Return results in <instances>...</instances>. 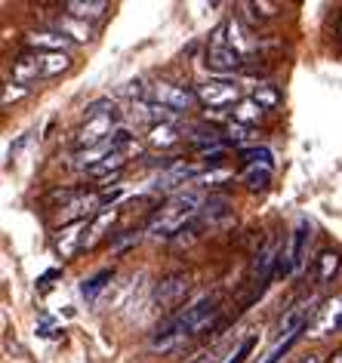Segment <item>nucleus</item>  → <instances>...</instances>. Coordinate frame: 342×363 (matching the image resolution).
<instances>
[{
  "label": "nucleus",
  "mask_w": 342,
  "mask_h": 363,
  "mask_svg": "<svg viewBox=\"0 0 342 363\" xmlns=\"http://www.w3.org/2000/svg\"><path fill=\"white\" fill-rule=\"evenodd\" d=\"M204 203H206V201H204V194L197 191V188H188V191L173 194V197H170V201L155 213V219L148 222V234H151V238H167V240H173L176 234L182 231L185 225L204 210Z\"/></svg>",
  "instance_id": "nucleus-1"
},
{
  "label": "nucleus",
  "mask_w": 342,
  "mask_h": 363,
  "mask_svg": "<svg viewBox=\"0 0 342 363\" xmlns=\"http://www.w3.org/2000/svg\"><path fill=\"white\" fill-rule=\"evenodd\" d=\"M309 240H311V222L302 219L290 234V243L277 252V268L275 277H290L296 271H302L305 265V252H309Z\"/></svg>",
  "instance_id": "nucleus-2"
},
{
  "label": "nucleus",
  "mask_w": 342,
  "mask_h": 363,
  "mask_svg": "<svg viewBox=\"0 0 342 363\" xmlns=\"http://www.w3.org/2000/svg\"><path fill=\"white\" fill-rule=\"evenodd\" d=\"M206 68L216 71V74H231V71L241 68V52L231 50L228 34H225V22L216 25L210 40H206Z\"/></svg>",
  "instance_id": "nucleus-3"
},
{
  "label": "nucleus",
  "mask_w": 342,
  "mask_h": 363,
  "mask_svg": "<svg viewBox=\"0 0 342 363\" xmlns=\"http://www.w3.org/2000/svg\"><path fill=\"white\" fill-rule=\"evenodd\" d=\"M216 317H219V298H216V296H204V298H197L194 305H188L179 314H173V320L182 326L188 335H197V333L210 330Z\"/></svg>",
  "instance_id": "nucleus-4"
},
{
  "label": "nucleus",
  "mask_w": 342,
  "mask_h": 363,
  "mask_svg": "<svg viewBox=\"0 0 342 363\" xmlns=\"http://www.w3.org/2000/svg\"><path fill=\"white\" fill-rule=\"evenodd\" d=\"M118 111L114 114H102V117H87V123L77 130V148H96V145H105L118 133Z\"/></svg>",
  "instance_id": "nucleus-5"
},
{
  "label": "nucleus",
  "mask_w": 342,
  "mask_h": 363,
  "mask_svg": "<svg viewBox=\"0 0 342 363\" xmlns=\"http://www.w3.org/2000/svg\"><path fill=\"white\" fill-rule=\"evenodd\" d=\"M197 102H204L206 108H228V105H238L241 102V86L231 84V80H206L194 89Z\"/></svg>",
  "instance_id": "nucleus-6"
},
{
  "label": "nucleus",
  "mask_w": 342,
  "mask_h": 363,
  "mask_svg": "<svg viewBox=\"0 0 342 363\" xmlns=\"http://www.w3.org/2000/svg\"><path fill=\"white\" fill-rule=\"evenodd\" d=\"M342 326V296H333L327 302H321V308H314L311 320L305 323L309 335H330L333 330Z\"/></svg>",
  "instance_id": "nucleus-7"
},
{
  "label": "nucleus",
  "mask_w": 342,
  "mask_h": 363,
  "mask_svg": "<svg viewBox=\"0 0 342 363\" xmlns=\"http://www.w3.org/2000/svg\"><path fill=\"white\" fill-rule=\"evenodd\" d=\"M194 93L188 86H179V84H155L148 89V102H158V105H164L170 108V111H188V108L194 105Z\"/></svg>",
  "instance_id": "nucleus-8"
},
{
  "label": "nucleus",
  "mask_w": 342,
  "mask_h": 363,
  "mask_svg": "<svg viewBox=\"0 0 342 363\" xmlns=\"http://www.w3.org/2000/svg\"><path fill=\"white\" fill-rule=\"evenodd\" d=\"M197 176H201V172H197V167H192V163L170 160L167 167L155 176V182H151V191H173V188H182L188 179H197Z\"/></svg>",
  "instance_id": "nucleus-9"
},
{
  "label": "nucleus",
  "mask_w": 342,
  "mask_h": 363,
  "mask_svg": "<svg viewBox=\"0 0 342 363\" xmlns=\"http://www.w3.org/2000/svg\"><path fill=\"white\" fill-rule=\"evenodd\" d=\"M185 293H188V277L185 274H170V277H164L155 286V293H151V302H155L160 311H170V308H176L179 302H182Z\"/></svg>",
  "instance_id": "nucleus-10"
},
{
  "label": "nucleus",
  "mask_w": 342,
  "mask_h": 363,
  "mask_svg": "<svg viewBox=\"0 0 342 363\" xmlns=\"http://www.w3.org/2000/svg\"><path fill=\"white\" fill-rule=\"evenodd\" d=\"M277 252H281V250L268 247V250H263V252L256 256L253 268H250V284H253V293H250V298H256V296L265 293L268 280L275 277V268H277Z\"/></svg>",
  "instance_id": "nucleus-11"
},
{
  "label": "nucleus",
  "mask_w": 342,
  "mask_h": 363,
  "mask_svg": "<svg viewBox=\"0 0 342 363\" xmlns=\"http://www.w3.org/2000/svg\"><path fill=\"white\" fill-rule=\"evenodd\" d=\"M309 311H311V305H309V302L293 305L290 311H287L281 320H277V326H275V339H277V342H284V339H290V335L302 333V330H305V323H309Z\"/></svg>",
  "instance_id": "nucleus-12"
},
{
  "label": "nucleus",
  "mask_w": 342,
  "mask_h": 363,
  "mask_svg": "<svg viewBox=\"0 0 342 363\" xmlns=\"http://www.w3.org/2000/svg\"><path fill=\"white\" fill-rule=\"evenodd\" d=\"M84 234H87V222H77V225H65V228H59V234H56V252H59V259H75V252L84 250Z\"/></svg>",
  "instance_id": "nucleus-13"
},
{
  "label": "nucleus",
  "mask_w": 342,
  "mask_h": 363,
  "mask_svg": "<svg viewBox=\"0 0 342 363\" xmlns=\"http://www.w3.org/2000/svg\"><path fill=\"white\" fill-rule=\"evenodd\" d=\"M114 219H118V210H114V206H111V210H108V206H105V210L99 213V216H93V219L87 222V234H84V250H93L96 243L102 240L108 231H111Z\"/></svg>",
  "instance_id": "nucleus-14"
},
{
  "label": "nucleus",
  "mask_w": 342,
  "mask_h": 363,
  "mask_svg": "<svg viewBox=\"0 0 342 363\" xmlns=\"http://www.w3.org/2000/svg\"><path fill=\"white\" fill-rule=\"evenodd\" d=\"M53 31L62 34V38H68L71 43H87V40H93V34H96L87 22L75 19V16H62V19H56L53 22Z\"/></svg>",
  "instance_id": "nucleus-15"
},
{
  "label": "nucleus",
  "mask_w": 342,
  "mask_h": 363,
  "mask_svg": "<svg viewBox=\"0 0 342 363\" xmlns=\"http://www.w3.org/2000/svg\"><path fill=\"white\" fill-rule=\"evenodd\" d=\"M25 43L34 50V52H65L68 47H71V40L68 38H62V34H56V31H34V34H28L25 38Z\"/></svg>",
  "instance_id": "nucleus-16"
},
{
  "label": "nucleus",
  "mask_w": 342,
  "mask_h": 363,
  "mask_svg": "<svg viewBox=\"0 0 342 363\" xmlns=\"http://www.w3.org/2000/svg\"><path fill=\"white\" fill-rule=\"evenodd\" d=\"M43 77V65H40V52H28V56H19L13 62V80L22 86H28L31 80Z\"/></svg>",
  "instance_id": "nucleus-17"
},
{
  "label": "nucleus",
  "mask_w": 342,
  "mask_h": 363,
  "mask_svg": "<svg viewBox=\"0 0 342 363\" xmlns=\"http://www.w3.org/2000/svg\"><path fill=\"white\" fill-rule=\"evenodd\" d=\"M65 10H68V16L87 22V19H99V16H105L108 4H105V0H68Z\"/></svg>",
  "instance_id": "nucleus-18"
},
{
  "label": "nucleus",
  "mask_w": 342,
  "mask_h": 363,
  "mask_svg": "<svg viewBox=\"0 0 342 363\" xmlns=\"http://www.w3.org/2000/svg\"><path fill=\"white\" fill-rule=\"evenodd\" d=\"M225 34H228V43H231V50H238L241 56H244V52H250V50L256 47V43L247 38V31L241 28V22H238V19H228V22H225Z\"/></svg>",
  "instance_id": "nucleus-19"
},
{
  "label": "nucleus",
  "mask_w": 342,
  "mask_h": 363,
  "mask_svg": "<svg viewBox=\"0 0 342 363\" xmlns=\"http://www.w3.org/2000/svg\"><path fill=\"white\" fill-rule=\"evenodd\" d=\"M148 142L155 145V148H173L179 142V130L173 123H158L148 130Z\"/></svg>",
  "instance_id": "nucleus-20"
},
{
  "label": "nucleus",
  "mask_w": 342,
  "mask_h": 363,
  "mask_svg": "<svg viewBox=\"0 0 342 363\" xmlns=\"http://www.w3.org/2000/svg\"><path fill=\"white\" fill-rule=\"evenodd\" d=\"M40 65H43V77H56V74H65L71 68V56L68 52H43Z\"/></svg>",
  "instance_id": "nucleus-21"
},
{
  "label": "nucleus",
  "mask_w": 342,
  "mask_h": 363,
  "mask_svg": "<svg viewBox=\"0 0 342 363\" xmlns=\"http://www.w3.org/2000/svg\"><path fill=\"white\" fill-rule=\"evenodd\" d=\"M263 114H265V108L256 102V99H250V102H238L235 105V123H256V121H263Z\"/></svg>",
  "instance_id": "nucleus-22"
},
{
  "label": "nucleus",
  "mask_w": 342,
  "mask_h": 363,
  "mask_svg": "<svg viewBox=\"0 0 342 363\" xmlns=\"http://www.w3.org/2000/svg\"><path fill=\"white\" fill-rule=\"evenodd\" d=\"M111 277H114L111 271H99L96 277H89V280H84V284H80V296H84L87 302H96V296L108 286V280H111Z\"/></svg>",
  "instance_id": "nucleus-23"
},
{
  "label": "nucleus",
  "mask_w": 342,
  "mask_h": 363,
  "mask_svg": "<svg viewBox=\"0 0 342 363\" xmlns=\"http://www.w3.org/2000/svg\"><path fill=\"white\" fill-rule=\"evenodd\" d=\"M339 252H333V250H327V252H321L318 256V280H324V284H327V280H333V274H336L339 271Z\"/></svg>",
  "instance_id": "nucleus-24"
},
{
  "label": "nucleus",
  "mask_w": 342,
  "mask_h": 363,
  "mask_svg": "<svg viewBox=\"0 0 342 363\" xmlns=\"http://www.w3.org/2000/svg\"><path fill=\"white\" fill-rule=\"evenodd\" d=\"M244 182H247V188H253V191H263L268 182H272V167H247Z\"/></svg>",
  "instance_id": "nucleus-25"
},
{
  "label": "nucleus",
  "mask_w": 342,
  "mask_h": 363,
  "mask_svg": "<svg viewBox=\"0 0 342 363\" xmlns=\"http://www.w3.org/2000/svg\"><path fill=\"white\" fill-rule=\"evenodd\" d=\"M241 157L247 160V167H272L275 154L268 148H244L241 151Z\"/></svg>",
  "instance_id": "nucleus-26"
},
{
  "label": "nucleus",
  "mask_w": 342,
  "mask_h": 363,
  "mask_svg": "<svg viewBox=\"0 0 342 363\" xmlns=\"http://www.w3.org/2000/svg\"><path fill=\"white\" fill-rule=\"evenodd\" d=\"M253 348H256V335H250V339H244V342H241L238 348L231 351V354H228V357H225L222 363H244V360L250 357V351H253Z\"/></svg>",
  "instance_id": "nucleus-27"
},
{
  "label": "nucleus",
  "mask_w": 342,
  "mask_h": 363,
  "mask_svg": "<svg viewBox=\"0 0 342 363\" xmlns=\"http://www.w3.org/2000/svg\"><path fill=\"white\" fill-rule=\"evenodd\" d=\"M253 99H256V102L263 105V108H275L277 102H281V96H277L275 86H259L256 93H253Z\"/></svg>",
  "instance_id": "nucleus-28"
},
{
  "label": "nucleus",
  "mask_w": 342,
  "mask_h": 363,
  "mask_svg": "<svg viewBox=\"0 0 342 363\" xmlns=\"http://www.w3.org/2000/svg\"><path fill=\"white\" fill-rule=\"evenodd\" d=\"M302 333H305V330H302ZM302 333H296V335H290V339L277 342V345H275V351H272V354H268V357H265L263 363H277V360H281V357H284V354H287V351H290V348H293V345H296V339H299V335H302Z\"/></svg>",
  "instance_id": "nucleus-29"
},
{
  "label": "nucleus",
  "mask_w": 342,
  "mask_h": 363,
  "mask_svg": "<svg viewBox=\"0 0 342 363\" xmlns=\"http://www.w3.org/2000/svg\"><path fill=\"white\" fill-rule=\"evenodd\" d=\"M25 93H28V86H22V84H16L13 80V84L4 86V99H0V102H4V108H10V102H19Z\"/></svg>",
  "instance_id": "nucleus-30"
},
{
  "label": "nucleus",
  "mask_w": 342,
  "mask_h": 363,
  "mask_svg": "<svg viewBox=\"0 0 342 363\" xmlns=\"http://www.w3.org/2000/svg\"><path fill=\"white\" fill-rule=\"evenodd\" d=\"M102 114H114L111 99H96V102L87 105V117H102Z\"/></svg>",
  "instance_id": "nucleus-31"
},
{
  "label": "nucleus",
  "mask_w": 342,
  "mask_h": 363,
  "mask_svg": "<svg viewBox=\"0 0 342 363\" xmlns=\"http://www.w3.org/2000/svg\"><path fill=\"white\" fill-rule=\"evenodd\" d=\"M133 243H139V231H123V234H118V238L111 240V250L123 252V250H130Z\"/></svg>",
  "instance_id": "nucleus-32"
},
{
  "label": "nucleus",
  "mask_w": 342,
  "mask_h": 363,
  "mask_svg": "<svg viewBox=\"0 0 342 363\" xmlns=\"http://www.w3.org/2000/svg\"><path fill=\"white\" fill-rule=\"evenodd\" d=\"M225 179H231L228 169H213V172H201L194 182L197 185H216V182H225Z\"/></svg>",
  "instance_id": "nucleus-33"
},
{
  "label": "nucleus",
  "mask_w": 342,
  "mask_h": 363,
  "mask_svg": "<svg viewBox=\"0 0 342 363\" xmlns=\"http://www.w3.org/2000/svg\"><path fill=\"white\" fill-rule=\"evenodd\" d=\"M228 135L235 142H247L250 135H253V130H250V126H244V123H228Z\"/></svg>",
  "instance_id": "nucleus-34"
},
{
  "label": "nucleus",
  "mask_w": 342,
  "mask_h": 363,
  "mask_svg": "<svg viewBox=\"0 0 342 363\" xmlns=\"http://www.w3.org/2000/svg\"><path fill=\"white\" fill-rule=\"evenodd\" d=\"M59 277V271H47V274H43L40 280H38V289H40V293H43V289H50L53 286V280H56Z\"/></svg>",
  "instance_id": "nucleus-35"
},
{
  "label": "nucleus",
  "mask_w": 342,
  "mask_h": 363,
  "mask_svg": "<svg viewBox=\"0 0 342 363\" xmlns=\"http://www.w3.org/2000/svg\"><path fill=\"white\" fill-rule=\"evenodd\" d=\"M121 96H142V84L136 80V84H127V86H121Z\"/></svg>",
  "instance_id": "nucleus-36"
},
{
  "label": "nucleus",
  "mask_w": 342,
  "mask_h": 363,
  "mask_svg": "<svg viewBox=\"0 0 342 363\" xmlns=\"http://www.w3.org/2000/svg\"><path fill=\"white\" fill-rule=\"evenodd\" d=\"M299 363H321V360H318V357H314V354H305V357H302Z\"/></svg>",
  "instance_id": "nucleus-37"
},
{
  "label": "nucleus",
  "mask_w": 342,
  "mask_h": 363,
  "mask_svg": "<svg viewBox=\"0 0 342 363\" xmlns=\"http://www.w3.org/2000/svg\"><path fill=\"white\" fill-rule=\"evenodd\" d=\"M197 363H216V357H204V360H197Z\"/></svg>",
  "instance_id": "nucleus-38"
},
{
  "label": "nucleus",
  "mask_w": 342,
  "mask_h": 363,
  "mask_svg": "<svg viewBox=\"0 0 342 363\" xmlns=\"http://www.w3.org/2000/svg\"><path fill=\"white\" fill-rule=\"evenodd\" d=\"M333 363H342V351H339V354H336V360H333Z\"/></svg>",
  "instance_id": "nucleus-39"
},
{
  "label": "nucleus",
  "mask_w": 342,
  "mask_h": 363,
  "mask_svg": "<svg viewBox=\"0 0 342 363\" xmlns=\"http://www.w3.org/2000/svg\"><path fill=\"white\" fill-rule=\"evenodd\" d=\"M339 34H342V25H339Z\"/></svg>",
  "instance_id": "nucleus-40"
}]
</instances>
